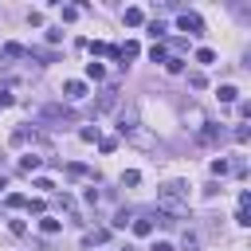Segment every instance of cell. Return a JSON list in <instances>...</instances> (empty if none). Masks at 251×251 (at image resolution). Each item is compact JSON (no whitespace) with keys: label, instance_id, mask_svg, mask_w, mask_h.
<instances>
[{"label":"cell","instance_id":"obj_1","mask_svg":"<svg viewBox=\"0 0 251 251\" xmlns=\"http://www.w3.org/2000/svg\"><path fill=\"white\" fill-rule=\"evenodd\" d=\"M157 212H165L173 224L188 216V184L184 180H165L157 188Z\"/></svg>","mask_w":251,"mask_h":251},{"label":"cell","instance_id":"obj_2","mask_svg":"<svg viewBox=\"0 0 251 251\" xmlns=\"http://www.w3.org/2000/svg\"><path fill=\"white\" fill-rule=\"evenodd\" d=\"M224 137H227V129L216 126V122H204V126L196 129V141H200V145H220Z\"/></svg>","mask_w":251,"mask_h":251},{"label":"cell","instance_id":"obj_3","mask_svg":"<svg viewBox=\"0 0 251 251\" xmlns=\"http://www.w3.org/2000/svg\"><path fill=\"white\" fill-rule=\"evenodd\" d=\"M176 27L188 31V35H200V31H204V20H200L196 12H188V8H180V12H176Z\"/></svg>","mask_w":251,"mask_h":251},{"label":"cell","instance_id":"obj_4","mask_svg":"<svg viewBox=\"0 0 251 251\" xmlns=\"http://www.w3.org/2000/svg\"><path fill=\"white\" fill-rule=\"evenodd\" d=\"M39 118H43V122H63V126H71V122H75V114H71L67 106H43V110H39Z\"/></svg>","mask_w":251,"mask_h":251},{"label":"cell","instance_id":"obj_5","mask_svg":"<svg viewBox=\"0 0 251 251\" xmlns=\"http://www.w3.org/2000/svg\"><path fill=\"white\" fill-rule=\"evenodd\" d=\"M114 106H118V86H106L98 94V102H94V114H110Z\"/></svg>","mask_w":251,"mask_h":251},{"label":"cell","instance_id":"obj_6","mask_svg":"<svg viewBox=\"0 0 251 251\" xmlns=\"http://www.w3.org/2000/svg\"><path fill=\"white\" fill-rule=\"evenodd\" d=\"M137 51H141V47H137L133 39H126V43H118V47H114V59L126 67V59H137Z\"/></svg>","mask_w":251,"mask_h":251},{"label":"cell","instance_id":"obj_7","mask_svg":"<svg viewBox=\"0 0 251 251\" xmlns=\"http://www.w3.org/2000/svg\"><path fill=\"white\" fill-rule=\"evenodd\" d=\"M63 98H67V102H78V98H86V82H78V78L63 82Z\"/></svg>","mask_w":251,"mask_h":251},{"label":"cell","instance_id":"obj_8","mask_svg":"<svg viewBox=\"0 0 251 251\" xmlns=\"http://www.w3.org/2000/svg\"><path fill=\"white\" fill-rule=\"evenodd\" d=\"M129 224H133V235H153V216H149V212H141V216L133 212Z\"/></svg>","mask_w":251,"mask_h":251},{"label":"cell","instance_id":"obj_9","mask_svg":"<svg viewBox=\"0 0 251 251\" xmlns=\"http://www.w3.org/2000/svg\"><path fill=\"white\" fill-rule=\"evenodd\" d=\"M122 20H126V27H141V24H145V12H141V8H126Z\"/></svg>","mask_w":251,"mask_h":251},{"label":"cell","instance_id":"obj_10","mask_svg":"<svg viewBox=\"0 0 251 251\" xmlns=\"http://www.w3.org/2000/svg\"><path fill=\"white\" fill-rule=\"evenodd\" d=\"M0 55H4V59H27V47H24V43H4Z\"/></svg>","mask_w":251,"mask_h":251},{"label":"cell","instance_id":"obj_11","mask_svg":"<svg viewBox=\"0 0 251 251\" xmlns=\"http://www.w3.org/2000/svg\"><path fill=\"white\" fill-rule=\"evenodd\" d=\"M39 231H43V235H59V231H63V220H55V216H43V220H39Z\"/></svg>","mask_w":251,"mask_h":251},{"label":"cell","instance_id":"obj_12","mask_svg":"<svg viewBox=\"0 0 251 251\" xmlns=\"http://www.w3.org/2000/svg\"><path fill=\"white\" fill-rule=\"evenodd\" d=\"M90 55H114V43H106V39H94V43H82Z\"/></svg>","mask_w":251,"mask_h":251},{"label":"cell","instance_id":"obj_13","mask_svg":"<svg viewBox=\"0 0 251 251\" xmlns=\"http://www.w3.org/2000/svg\"><path fill=\"white\" fill-rule=\"evenodd\" d=\"M39 165H43V157H35V153H24V157H20V169H24V173H35Z\"/></svg>","mask_w":251,"mask_h":251},{"label":"cell","instance_id":"obj_14","mask_svg":"<svg viewBox=\"0 0 251 251\" xmlns=\"http://www.w3.org/2000/svg\"><path fill=\"white\" fill-rule=\"evenodd\" d=\"M86 78L102 82V78H106V67H102V63H86Z\"/></svg>","mask_w":251,"mask_h":251},{"label":"cell","instance_id":"obj_15","mask_svg":"<svg viewBox=\"0 0 251 251\" xmlns=\"http://www.w3.org/2000/svg\"><path fill=\"white\" fill-rule=\"evenodd\" d=\"M216 94H220V102H235V98H239V90H235L231 82H224V86H220Z\"/></svg>","mask_w":251,"mask_h":251},{"label":"cell","instance_id":"obj_16","mask_svg":"<svg viewBox=\"0 0 251 251\" xmlns=\"http://www.w3.org/2000/svg\"><path fill=\"white\" fill-rule=\"evenodd\" d=\"M67 176H75V180H86V176H94L86 165H67Z\"/></svg>","mask_w":251,"mask_h":251},{"label":"cell","instance_id":"obj_17","mask_svg":"<svg viewBox=\"0 0 251 251\" xmlns=\"http://www.w3.org/2000/svg\"><path fill=\"white\" fill-rule=\"evenodd\" d=\"M165 31H169V27H165V24H161V20H149V35H153V39H157V43H161V39H165Z\"/></svg>","mask_w":251,"mask_h":251},{"label":"cell","instance_id":"obj_18","mask_svg":"<svg viewBox=\"0 0 251 251\" xmlns=\"http://www.w3.org/2000/svg\"><path fill=\"white\" fill-rule=\"evenodd\" d=\"M165 71L180 75V71H184V59H180V55H169V59H165Z\"/></svg>","mask_w":251,"mask_h":251},{"label":"cell","instance_id":"obj_19","mask_svg":"<svg viewBox=\"0 0 251 251\" xmlns=\"http://www.w3.org/2000/svg\"><path fill=\"white\" fill-rule=\"evenodd\" d=\"M149 59H153V63H165V59H169V51H165L161 43H153V47H149Z\"/></svg>","mask_w":251,"mask_h":251},{"label":"cell","instance_id":"obj_20","mask_svg":"<svg viewBox=\"0 0 251 251\" xmlns=\"http://www.w3.org/2000/svg\"><path fill=\"white\" fill-rule=\"evenodd\" d=\"M196 63H204V67L216 63V51H212V47H200V51H196Z\"/></svg>","mask_w":251,"mask_h":251},{"label":"cell","instance_id":"obj_21","mask_svg":"<svg viewBox=\"0 0 251 251\" xmlns=\"http://www.w3.org/2000/svg\"><path fill=\"white\" fill-rule=\"evenodd\" d=\"M227 173H231V169H227V161H224V157H216V161H212V176H227Z\"/></svg>","mask_w":251,"mask_h":251},{"label":"cell","instance_id":"obj_22","mask_svg":"<svg viewBox=\"0 0 251 251\" xmlns=\"http://www.w3.org/2000/svg\"><path fill=\"white\" fill-rule=\"evenodd\" d=\"M8 208H27V196H20V192H8V200H4Z\"/></svg>","mask_w":251,"mask_h":251},{"label":"cell","instance_id":"obj_23","mask_svg":"<svg viewBox=\"0 0 251 251\" xmlns=\"http://www.w3.org/2000/svg\"><path fill=\"white\" fill-rule=\"evenodd\" d=\"M231 137H235V141H239V145H243V141H247V137H251V126H235V129H231Z\"/></svg>","mask_w":251,"mask_h":251},{"label":"cell","instance_id":"obj_24","mask_svg":"<svg viewBox=\"0 0 251 251\" xmlns=\"http://www.w3.org/2000/svg\"><path fill=\"white\" fill-rule=\"evenodd\" d=\"M129 220H133V212H129V208H122V212H118V216H114V227H126V224H129Z\"/></svg>","mask_w":251,"mask_h":251},{"label":"cell","instance_id":"obj_25","mask_svg":"<svg viewBox=\"0 0 251 251\" xmlns=\"http://www.w3.org/2000/svg\"><path fill=\"white\" fill-rule=\"evenodd\" d=\"M106 239H110V231H106V227H98V231H90V235H86V243H106Z\"/></svg>","mask_w":251,"mask_h":251},{"label":"cell","instance_id":"obj_26","mask_svg":"<svg viewBox=\"0 0 251 251\" xmlns=\"http://www.w3.org/2000/svg\"><path fill=\"white\" fill-rule=\"evenodd\" d=\"M78 137H82V141H98V126H94V129H90V126H82V129H78Z\"/></svg>","mask_w":251,"mask_h":251},{"label":"cell","instance_id":"obj_27","mask_svg":"<svg viewBox=\"0 0 251 251\" xmlns=\"http://www.w3.org/2000/svg\"><path fill=\"white\" fill-rule=\"evenodd\" d=\"M137 180H141V173H137V169H129V173H122V184H129V188H133Z\"/></svg>","mask_w":251,"mask_h":251},{"label":"cell","instance_id":"obj_28","mask_svg":"<svg viewBox=\"0 0 251 251\" xmlns=\"http://www.w3.org/2000/svg\"><path fill=\"white\" fill-rule=\"evenodd\" d=\"M204 82H208V78H204V75H200V71H192V75H188V86H196V90H200V86H204Z\"/></svg>","mask_w":251,"mask_h":251},{"label":"cell","instance_id":"obj_29","mask_svg":"<svg viewBox=\"0 0 251 251\" xmlns=\"http://www.w3.org/2000/svg\"><path fill=\"white\" fill-rule=\"evenodd\" d=\"M98 145H102V153H114V149H118V141H114V137H98Z\"/></svg>","mask_w":251,"mask_h":251},{"label":"cell","instance_id":"obj_30","mask_svg":"<svg viewBox=\"0 0 251 251\" xmlns=\"http://www.w3.org/2000/svg\"><path fill=\"white\" fill-rule=\"evenodd\" d=\"M35 188H43V192H55V180H47V176H39V180H35Z\"/></svg>","mask_w":251,"mask_h":251},{"label":"cell","instance_id":"obj_31","mask_svg":"<svg viewBox=\"0 0 251 251\" xmlns=\"http://www.w3.org/2000/svg\"><path fill=\"white\" fill-rule=\"evenodd\" d=\"M235 224H243V227H247V224H251V212H247V208H239V212H235Z\"/></svg>","mask_w":251,"mask_h":251},{"label":"cell","instance_id":"obj_32","mask_svg":"<svg viewBox=\"0 0 251 251\" xmlns=\"http://www.w3.org/2000/svg\"><path fill=\"white\" fill-rule=\"evenodd\" d=\"M196 247H200V243H196V235H192V231H184V251H196Z\"/></svg>","mask_w":251,"mask_h":251},{"label":"cell","instance_id":"obj_33","mask_svg":"<svg viewBox=\"0 0 251 251\" xmlns=\"http://www.w3.org/2000/svg\"><path fill=\"white\" fill-rule=\"evenodd\" d=\"M153 251H176V247H173L169 239H157V243H153Z\"/></svg>","mask_w":251,"mask_h":251},{"label":"cell","instance_id":"obj_34","mask_svg":"<svg viewBox=\"0 0 251 251\" xmlns=\"http://www.w3.org/2000/svg\"><path fill=\"white\" fill-rule=\"evenodd\" d=\"M4 106H12V94H0V110H4Z\"/></svg>","mask_w":251,"mask_h":251},{"label":"cell","instance_id":"obj_35","mask_svg":"<svg viewBox=\"0 0 251 251\" xmlns=\"http://www.w3.org/2000/svg\"><path fill=\"white\" fill-rule=\"evenodd\" d=\"M122 251H133V247H122Z\"/></svg>","mask_w":251,"mask_h":251}]
</instances>
